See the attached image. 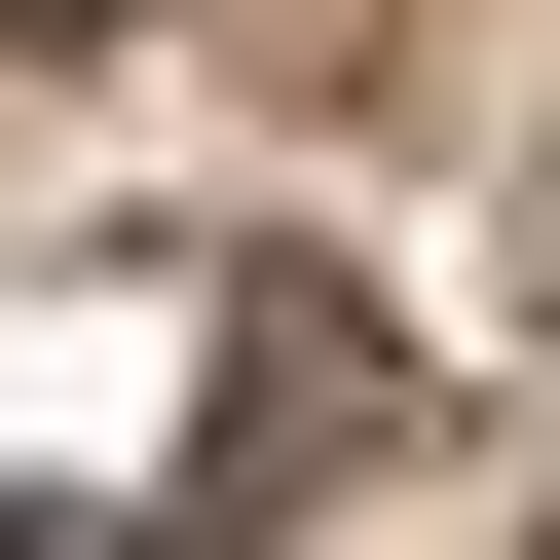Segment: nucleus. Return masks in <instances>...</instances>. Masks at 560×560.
<instances>
[{
	"instance_id": "obj_1",
	"label": "nucleus",
	"mask_w": 560,
	"mask_h": 560,
	"mask_svg": "<svg viewBox=\"0 0 560 560\" xmlns=\"http://www.w3.org/2000/svg\"><path fill=\"white\" fill-rule=\"evenodd\" d=\"M0 38H150V0H0Z\"/></svg>"
},
{
	"instance_id": "obj_2",
	"label": "nucleus",
	"mask_w": 560,
	"mask_h": 560,
	"mask_svg": "<svg viewBox=\"0 0 560 560\" xmlns=\"http://www.w3.org/2000/svg\"><path fill=\"white\" fill-rule=\"evenodd\" d=\"M0 560H75V523H38V486H0Z\"/></svg>"
}]
</instances>
